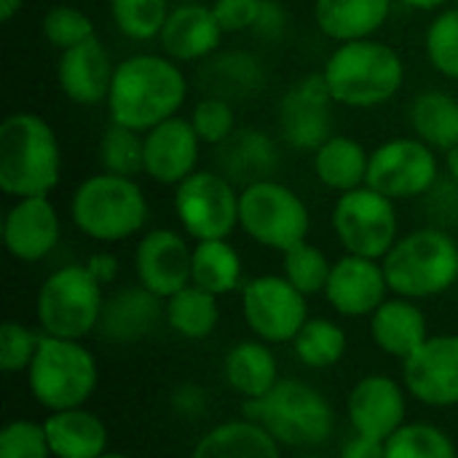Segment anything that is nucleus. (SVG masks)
<instances>
[{
	"label": "nucleus",
	"instance_id": "ddd939ff",
	"mask_svg": "<svg viewBox=\"0 0 458 458\" xmlns=\"http://www.w3.org/2000/svg\"><path fill=\"white\" fill-rule=\"evenodd\" d=\"M242 311L250 330L266 344H293L309 322L306 295L276 274L255 276L242 287Z\"/></svg>",
	"mask_w": 458,
	"mask_h": 458
},
{
	"label": "nucleus",
	"instance_id": "5701e85b",
	"mask_svg": "<svg viewBox=\"0 0 458 458\" xmlns=\"http://www.w3.org/2000/svg\"><path fill=\"white\" fill-rule=\"evenodd\" d=\"M220 38H223V27L215 16V8L204 3L174 5L158 35L164 56L174 62L209 59L217 51Z\"/></svg>",
	"mask_w": 458,
	"mask_h": 458
},
{
	"label": "nucleus",
	"instance_id": "0eeeda50",
	"mask_svg": "<svg viewBox=\"0 0 458 458\" xmlns=\"http://www.w3.org/2000/svg\"><path fill=\"white\" fill-rule=\"evenodd\" d=\"M97 384L99 365L81 341L40 335V346L27 368V386L40 408L48 413L83 408Z\"/></svg>",
	"mask_w": 458,
	"mask_h": 458
},
{
	"label": "nucleus",
	"instance_id": "423d86ee",
	"mask_svg": "<svg viewBox=\"0 0 458 458\" xmlns=\"http://www.w3.org/2000/svg\"><path fill=\"white\" fill-rule=\"evenodd\" d=\"M381 263L389 290L411 301L443 295L458 282V244L440 228H419L397 239Z\"/></svg>",
	"mask_w": 458,
	"mask_h": 458
},
{
	"label": "nucleus",
	"instance_id": "e433bc0d",
	"mask_svg": "<svg viewBox=\"0 0 458 458\" xmlns=\"http://www.w3.org/2000/svg\"><path fill=\"white\" fill-rule=\"evenodd\" d=\"M386 458H458V451L440 427L408 421L386 440Z\"/></svg>",
	"mask_w": 458,
	"mask_h": 458
},
{
	"label": "nucleus",
	"instance_id": "79ce46f5",
	"mask_svg": "<svg viewBox=\"0 0 458 458\" xmlns=\"http://www.w3.org/2000/svg\"><path fill=\"white\" fill-rule=\"evenodd\" d=\"M191 123L204 145H223L236 131V113L223 97H204L193 105Z\"/></svg>",
	"mask_w": 458,
	"mask_h": 458
},
{
	"label": "nucleus",
	"instance_id": "72a5a7b5",
	"mask_svg": "<svg viewBox=\"0 0 458 458\" xmlns=\"http://www.w3.org/2000/svg\"><path fill=\"white\" fill-rule=\"evenodd\" d=\"M346 333L338 322L333 319H309L301 333L293 341L298 362H303L311 370H327L338 365L346 354Z\"/></svg>",
	"mask_w": 458,
	"mask_h": 458
},
{
	"label": "nucleus",
	"instance_id": "4c0bfd02",
	"mask_svg": "<svg viewBox=\"0 0 458 458\" xmlns=\"http://www.w3.org/2000/svg\"><path fill=\"white\" fill-rule=\"evenodd\" d=\"M282 268H284L282 276L309 298V295L325 293L333 263L327 260V255L319 247L301 242V244L290 247L287 252H282Z\"/></svg>",
	"mask_w": 458,
	"mask_h": 458
},
{
	"label": "nucleus",
	"instance_id": "412c9836",
	"mask_svg": "<svg viewBox=\"0 0 458 458\" xmlns=\"http://www.w3.org/2000/svg\"><path fill=\"white\" fill-rule=\"evenodd\" d=\"M113 72L115 64L110 62V54L97 35L62 51L56 62V83L62 94L83 107L107 102Z\"/></svg>",
	"mask_w": 458,
	"mask_h": 458
},
{
	"label": "nucleus",
	"instance_id": "a19ab883",
	"mask_svg": "<svg viewBox=\"0 0 458 458\" xmlns=\"http://www.w3.org/2000/svg\"><path fill=\"white\" fill-rule=\"evenodd\" d=\"M43 35L54 48L67 51V48L94 38L97 30H94L91 16L83 13L81 8H75V5H54L43 16Z\"/></svg>",
	"mask_w": 458,
	"mask_h": 458
},
{
	"label": "nucleus",
	"instance_id": "4468645a",
	"mask_svg": "<svg viewBox=\"0 0 458 458\" xmlns=\"http://www.w3.org/2000/svg\"><path fill=\"white\" fill-rule=\"evenodd\" d=\"M403 384L429 408L458 405V335H429L403 360Z\"/></svg>",
	"mask_w": 458,
	"mask_h": 458
},
{
	"label": "nucleus",
	"instance_id": "c85d7f7f",
	"mask_svg": "<svg viewBox=\"0 0 458 458\" xmlns=\"http://www.w3.org/2000/svg\"><path fill=\"white\" fill-rule=\"evenodd\" d=\"M368 166H370V153L354 137L333 134L314 153L317 180L338 193H349L354 188L368 185Z\"/></svg>",
	"mask_w": 458,
	"mask_h": 458
},
{
	"label": "nucleus",
	"instance_id": "f257e3e1",
	"mask_svg": "<svg viewBox=\"0 0 458 458\" xmlns=\"http://www.w3.org/2000/svg\"><path fill=\"white\" fill-rule=\"evenodd\" d=\"M185 97L188 81L174 59L158 54H134L115 64L107 110L113 123L145 134L153 126L174 118L185 105Z\"/></svg>",
	"mask_w": 458,
	"mask_h": 458
},
{
	"label": "nucleus",
	"instance_id": "a211bd4d",
	"mask_svg": "<svg viewBox=\"0 0 458 458\" xmlns=\"http://www.w3.org/2000/svg\"><path fill=\"white\" fill-rule=\"evenodd\" d=\"M389 282L384 274V263L360 255H344L333 263L325 298L335 309V314L360 319L370 317L389 295Z\"/></svg>",
	"mask_w": 458,
	"mask_h": 458
},
{
	"label": "nucleus",
	"instance_id": "393cba45",
	"mask_svg": "<svg viewBox=\"0 0 458 458\" xmlns=\"http://www.w3.org/2000/svg\"><path fill=\"white\" fill-rule=\"evenodd\" d=\"M370 335L384 354L408 360L429 338V325L416 301L394 295L370 314Z\"/></svg>",
	"mask_w": 458,
	"mask_h": 458
},
{
	"label": "nucleus",
	"instance_id": "5fc2aeb1",
	"mask_svg": "<svg viewBox=\"0 0 458 458\" xmlns=\"http://www.w3.org/2000/svg\"><path fill=\"white\" fill-rule=\"evenodd\" d=\"M303 458H325V456H317V454H309V456H303Z\"/></svg>",
	"mask_w": 458,
	"mask_h": 458
},
{
	"label": "nucleus",
	"instance_id": "c03bdc74",
	"mask_svg": "<svg viewBox=\"0 0 458 458\" xmlns=\"http://www.w3.org/2000/svg\"><path fill=\"white\" fill-rule=\"evenodd\" d=\"M0 458H54L43 424L13 419L0 429Z\"/></svg>",
	"mask_w": 458,
	"mask_h": 458
},
{
	"label": "nucleus",
	"instance_id": "4be33fe9",
	"mask_svg": "<svg viewBox=\"0 0 458 458\" xmlns=\"http://www.w3.org/2000/svg\"><path fill=\"white\" fill-rule=\"evenodd\" d=\"M166 319V301L148 287H123L105 298L97 333L107 344H137Z\"/></svg>",
	"mask_w": 458,
	"mask_h": 458
},
{
	"label": "nucleus",
	"instance_id": "aec40b11",
	"mask_svg": "<svg viewBox=\"0 0 458 458\" xmlns=\"http://www.w3.org/2000/svg\"><path fill=\"white\" fill-rule=\"evenodd\" d=\"M201 140L191 118H169L145 131V174L158 185H180L196 172Z\"/></svg>",
	"mask_w": 458,
	"mask_h": 458
},
{
	"label": "nucleus",
	"instance_id": "6e6552de",
	"mask_svg": "<svg viewBox=\"0 0 458 458\" xmlns=\"http://www.w3.org/2000/svg\"><path fill=\"white\" fill-rule=\"evenodd\" d=\"M105 306L102 284L78 263L48 274L35 295V319L46 335L83 341L97 330Z\"/></svg>",
	"mask_w": 458,
	"mask_h": 458
},
{
	"label": "nucleus",
	"instance_id": "ea45409f",
	"mask_svg": "<svg viewBox=\"0 0 458 458\" xmlns=\"http://www.w3.org/2000/svg\"><path fill=\"white\" fill-rule=\"evenodd\" d=\"M424 46H427L429 64L440 75L458 81V5L445 8L429 21Z\"/></svg>",
	"mask_w": 458,
	"mask_h": 458
},
{
	"label": "nucleus",
	"instance_id": "9b49d317",
	"mask_svg": "<svg viewBox=\"0 0 458 458\" xmlns=\"http://www.w3.org/2000/svg\"><path fill=\"white\" fill-rule=\"evenodd\" d=\"M174 212L196 242L228 239L239 225V193L220 172H193L174 185Z\"/></svg>",
	"mask_w": 458,
	"mask_h": 458
},
{
	"label": "nucleus",
	"instance_id": "de8ad7c7",
	"mask_svg": "<svg viewBox=\"0 0 458 458\" xmlns=\"http://www.w3.org/2000/svg\"><path fill=\"white\" fill-rule=\"evenodd\" d=\"M338 458H386V443L354 432V435L344 443Z\"/></svg>",
	"mask_w": 458,
	"mask_h": 458
},
{
	"label": "nucleus",
	"instance_id": "c9c22d12",
	"mask_svg": "<svg viewBox=\"0 0 458 458\" xmlns=\"http://www.w3.org/2000/svg\"><path fill=\"white\" fill-rule=\"evenodd\" d=\"M207 83L215 91L212 97H242L247 91H255L263 86V70L260 62L244 51H231L217 59L207 62Z\"/></svg>",
	"mask_w": 458,
	"mask_h": 458
},
{
	"label": "nucleus",
	"instance_id": "6e6d98bb",
	"mask_svg": "<svg viewBox=\"0 0 458 458\" xmlns=\"http://www.w3.org/2000/svg\"><path fill=\"white\" fill-rule=\"evenodd\" d=\"M456 5H458V0H456Z\"/></svg>",
	"mask_w": 458,
	"mask_h": 458
},
{
	"label": "nucleus",
	"instance_id": "2eb2a0df",
	"mask_svg": "<svg viewBox=\"0 0 458 458\" xmlns=\"http://www.w3.org/2000/svg\"><path fill=\"white\" fill-rule=\"evenodd\" d=\"M333 94L322 72L298 81L279 102V126L295 150L317 153L333 137Z\"/></svg>",
	"mask_w": 458,
	"mask_h": 458
},
{
	"label": "nucleus",
	"instance_id": "1a4fd4ad",
	"mask_svg": "<svg viewBox=\"0 0 458 458\" xmlns=\"http://www.w3.org/2000/svg\"><path fill=\"white\" fill-rule=\"evenodd\" d=\"M239 228L260 247L287 252L306 242L311 215L293 188L276 180H258L239 193Z\"/></svg>",
	"mask_w": 458,
	"mask_h": 458
},
{
	"label": "nucleus",
	"instance_id": "f03ea898",
	"mask_svg": "<svg viewBox=\"0 0 458 458\" xmlns=\"http://www.w3.org/2000/svg\"><path fill=\"white\" fill-rule=\"evenodd\" d=\"M62 177L56 131L38 113H11L0 123V188L11 199L48 196Z\"/></svg>",
	"mask_w": 458,
	"mask_h": 458
},
{
	"label": "nucleus",
	"instance_id": "7c9ffc66",
	"mask_svg": "<svg viewBox=\"0 0 458 458\" xmlns=\"http://www.w3.org/2000/svg\"><path fill=\"white\" fill-rule=\"evenodd\" d=\"M411 126L429 148L454 150L458 145V99L445 91H421L411 105Z\"/></svg>",
	"mask_w": 458,
	"mask_h": 458
},
{
	"label": "nucleus",
	"instance_id": "c756f323",
	"mask_svg": "<svg viewBox=\"0 0 458 458\" xmlns=\"http://www.w3.org/2000/svg\"><path fill=\"white\" fill-rule=\"evenodd\" d=\"M223 169L228 172L225 177L233 182H258V180H271V169L276 166V148L274 142L255 129H242L233 131L231 140H225L223 145Z\"/></svg>",
	"mask_w": 458,
	"mask_h": 458
},
{
	"label": "nucleus",
	"instance_id": "09e8293b",
	"mask_svg": "<svg viewBox=\"0 0 458 458\" xmlns=\"http://www.w3.org/2000/svg\"><path fill=\"white\" fill-rule=\"evenodd\" d=\"M86 268H89L91 276L105 287V284H110V282L118 276V258L110 255V252H97V255H91V258L86 260Z\"/></svg>",
	"mask_w": 458,
	"mask_h": 458
},
{
	"label": "nucleus",
	"instance_id": "49530a36",
	"mask_svg": "<svg viewBox=\"0 0 458 458\" xmlns=\"http://www.w3.org/2000/svg\"><path fill=\"white\" fill-rule=\"evenodd\" d=\"M284 30H287V13H284V8L276 0H263L260 16H258L252 32H258L266 40H276V38L284 35Z\"/></svg>",
	"mask_w": 458,
	"mask_h": 458
},
{
	"label": "nucleus",
	"instance_id": "cd10ccee",
	"mask_svg": "<svg viewBox=\"0 0 458 458\" xmlns=\"http://www.w3.org/2000/svg\"><path fill=\"white\" fill-rule=\"evenodd\" d=\"M223 373H225L228 386L236 394H242L244 400H258L282 381L279 362H276L274 352L268 349V344L260 338L236 344L225 354Z\"/></svg>",
	"mask_w": 458,
	"mask_h": 458
},
{
	"label": "nucleus",
	"instance_id": "8fccbe9b",
	"mask_svg": "<svg viewBox=\"0 0 458 458\" xmlns=\"http://www.w3.org/2000/svg\"><path fill=\"white\" fill-rule=\"evenodd\" d=\"M21 5H24V0H0V19L11 21L21 11Z\"/></svg>",
	"mask_w": 458,
	"mask_h": 458
},
{
	"label": "nucleus",
	"instance_id": "603ef678",
	"mask_svg": "<svg viewBox=\"0 0 458 458\" xmlns=\"http://www.w3.org/2000/svg\"><path fill=\"white\" fill-rule=\"evenodd\" d=\"M445 172H448L451 182L458 188V145L454 148V150H448V153H445Z\"/></svg>",
	"mask_w": 458,
	"mask_h": 458
},
{
	"label": "nucleus",
	"instance_id": "37998d69",
	"mask_svg": "<svg viewBox=\"0 0 458 458\" xmlns=\"http://www.w3.org/2000/svg\"><path fill=\"white\" fill-rule=\"evenodd\" d=\"M43 330H32L21 322H3L0 327V370L3 373H27Z\"/></svg>",
	"mask_w": 458,
	"mask_h": 458
},
{
	"label": "nucleus",
	"instance_id": "dca6fc26",
	"mask_svg": "<svg viewBox=\"0 0 458 458\" xmlns=\"http://www.w3.org/2000/svg\"><path fill=\"white\" fill-rule=\"evenodd\" d=\"M134 268L140 284L166 301L193 284V247L172 228H153L137 244Z\"/></svg>",
	"mask_w": 458,
	"mask_h": 458
},
{
	"label": "nucleus",
	"instance_id": "7ed1b4c3",
	"mask_svg": "<svg viewBox=\"0 0 458 458\" xmlns=\"http://www.w3.org/2000/svg\"><path fill=\"white\" fill-rule=\"evenodd\" d=\"M322 75L335 105L378 107L397 97L405 83V64L400 54L376 40H349L327 56Z\"/></svg>",
	"mask_w": 458,
	"mask_h": 458
},
{
	"label": "nucleus",
	"instance_id": "b1692460",
	"mask_svg": "<svg viewBox=\"0 0 458 458\" xmlns=\"http://www.w3.org/2000/svg\"><path fill=\"white\" fill-rule=\"evenodd\" d=\"M43 432L54 458H102L110 451L105 421L86 405L48 413V419H43Z\"/></svg>",
	"mask_w": 458,
	"mask_h": 458
},
{
	"label": "nucleus",
	"instance_id": "f8f14e48",
	"mask_svg": "<svg viewBox=\"0 0 458 458\" xmlns=\"http://www.w3.org/2000/svg\"><path fill=\"white\" fill-rule=\"evenodd\" d=\"M440 180V161L435 148L419 137H394L370 153L368 185L392 201L427 196Z\"/></svg>",
	"mask_w": 458,
	"mask_h": 458
},
{
	"label": "nucleus",
	"instance_id": "a878e982",
	"mask_svg": "<svg viewBox=\"0 0 458 458\" xmlns=\"http://www.w3.org/2000/svg\"><path fill=\"white\" fill-rule=\"evenodd\" d=\"M392 13V0H317V27L338 43L365 40L378 32Z\"/></svg>",
	"mask_w": 458,
	"mask_h": 458
},
{
	"label": "nucleus",
	"instance_id": "58836bf2",
	"mask_svg": "<svg viewBox=\"0 0 458 458\" xmlns=\"http://www.w3.org/2000/svg\"><path fill=\"white\" fill-rule=\"evenodd\" d=\"M169 11L172 8L166 0H110V16L115 27L131 40L158 38Z\"/></svg>",
	"mask_w": 458,
	"mask_h": 458
},
{
	"label": "nucleus",
	"instance_id": "f704fd0d",
	"mask_svg": "<svg viewBox=\"0 0 458 458\" xmlns=\"http://www.w3.org/2000/svg\"><path fill=\"white\" fill-rule=\"evenodd\" d=\"M97 158L102 172L137 177L140 172H145V134L110 121V126L99 137Z\"/></svg>",
	"mask_w": 458,
	"mask_h": 458
},
{
	"label": "nucleus",
	"instance_id": "20e7f679",
	"mask_svg": "<svg viewBox=\"0 0 458 458\" xmlns=\"http://www.w3.org/2000/svg\"><path fill=\"white\" fill-rule=\"evenodd\" d=\"M244 419L260 424L279 445L311 451L325 445L335 429L330 400L306 381L282 378L258 400H244Z\"/></svg>",
	"mask_w": 458,
	"mask_h": 458
},
{
	"label": "nucleus",
	"instance_id": "a18cd8bd",
	"mask_svg": "<svg viewBox=\"0 0 458 458\" xmlns=\"http://www.w3.org/2000/svg\"><path fill=\"white\" fill-rule=\"evenodd\" d=\"M263 0H215V16L223 32H244L252 30L260 16Z\"/></svg>",
	"mask_w": 458,
	"mask_h": 458
},
{
	"label": "nucleus",
	"instance_id": "bb28decb",
	"mask_svg": "<svg viewBox=\"0 0 458 458\" xmlns=\"http://www.w3.org/2000/svg\"><path fill=\"white\" fill-rule=\"evenodd\" d=\"M191 458H282V445L255 421L233 419L212 427Z\"/></svg>",
	"mask_w": 458,
	"mask_h": 458
},
{
	"label": "nucleus",
	"instance_id": "9d476101",
	"mask_svg": "<svg viewBox=\"0 0 458 458\" xmlns=\"http://www.w3.org/2000/svg\"><path fill=\"white\" fill-rule=\"evenodd\" d=\"M333 231L349 255L384 260L397 244L394 201L370 185L341 193L333 207Z\"/></svg>",
	"mask_w": 458,
	"mask_h": 458
},
{
	"label": "nucleus",
	"instance_id": "39448f33",
	"mask_svg": "<svg viewBox=\"0 0 458 458\" xmlns=\"http://www.w3.org/2000/svg\"><path fill=\"white\" fill-rule=\"evenodd\" d=\"M148 199L134 177L97 172L86 177L70 201L75 228L102 244L123 242L140 233L148 223Z\"/></svg>",
	"mask_w": 458,
	"mask_h": 458
},
{
	"label": "nucleus",
	"instance_id": "6ab92c4d",
	"mask_svg": "<svg viewBox=\"0 0 458 458\" xmlns=\"http://www.w3.org/2000/svg\"><path fill=\"white\" fill-rule=\"evenodd\" d=\"M62 236L56 207L48 196L16 199L3 217V244L19 263H38L54 252Z\"/></svg>",
	"mask_w": 458,
	"mask_h": 458
},
{
	"label": "nucleus",
	"instance_id": "2f4dec72",
	"mask_svg": "<svg viewBox=\"0 0 458 458\" xmlns=\"http://www.w3.org/2000/svg\"><path fill=\"white\" fill-rule=\"evenodd\" d=\"M242 255L228 239H207L193 247V284L212 293L228 295L242 284Z\"/></svg>",
	"mask_w": 458,
	"mask_h": 458
},
{
	"label": "nucleus",
	"instance_id": "864d4df0",
	"mask_svg": "<svg viewBox=\"0 0 458 458\" xmlns=\"http://www.w3.org/2000/svg\"><path fill=\"white\" fill-rule=\"evenodd\" d=\"M102 458H131V456H126V454H113V451H107V454H105Z\"/></svg>",
	"mask_w": 458,
	"mask_h": 458
},
{
	"label": "nucleus",
	"instance_id": "473e14b6",
	"mask_svg": "<svg viewBox=\"0 0 458 458\" xmlns=\"http://www.w3.org/2000/svg\"><path fill=\"white\" fill-rule=\"evenodd\" d=\"M166 322L169 327L188 341H204L215 333L220 322L217 295L188 284L172 298H166Z\"/></svg>",
	"mask_w": 458,
	"mask_h": 458
},
{
	"label": "nucleus",
	"instance_id": "f3484780",
	"mask_svg": "<svg viewBox=\"0 0 458 458\" xmlns=\"http://www.w3.org/2000/svg\"><path fill=\"white\" fill-rule=\"evenodd\" d=\"M408 389L394 378L373 373L360 378L346 400V416L357 435L389 440L408 424Z\"/></svg>",
	"mask_w": 458,
	"mask_h": 458
},
{
	"label": "nucleus",
	"instance_id": "3c124183",
	"mask_svg": "<svg viewBox=\"0 0 458 458\" xmlns=\"http://www.w3.org/2000/svg\"><path fill=\"white\" fill-rule=\"evenodd\" d=\"M408 8H416V11H437V8H443L445 3H451V0H403Z\"/></svg>",
	"mask_w": 458,
	"mask_h": 458
}]
</instances>
